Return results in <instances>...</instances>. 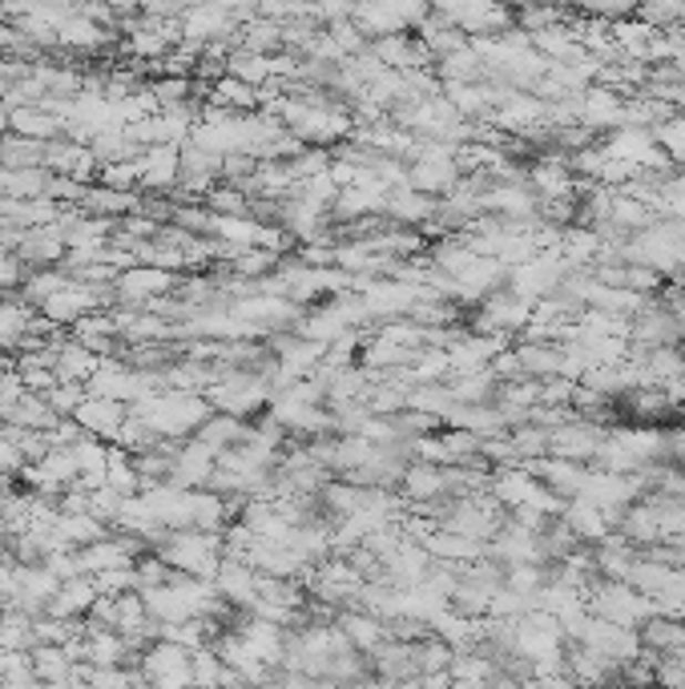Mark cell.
I'll return each mask as SVG.
<instances>
[{"label":"cell","mask_w":685,"mask_h":689,"mask_svg":"<svg viewBox=\"0 0 685 689\" xmlns=\"http://www.w3.org/2000/svg\"><path fill=\"white\" fill-rule=\"evenodd\" d=\"M130 415L157 440H177V435L198 432L202 423L211 420V403L190 391H170V395H150V400L133 403Z\"/></svg>","instance_id":"cell-1"},{"label":"cell","mask_w":685,"mask_h":689,"mask_svg":"<svg viewBox=\"0 0 685 689\" xmlns=\"http://www.w3.org/2000/svg\"><path fill=\"white\" fill-rule=\"evenodd\" d=\"M157 556L166 561L174 573L194 580H214L222 568V536L218 533H170Z\"/></svg>","instance_id":"cell-2"},{"label":"cell","mask_w":685,"mask_h":689,"mask_svg":"<svg viewBox=\"0 0 685 689\" xmlns=\"http://www.w3.org/2000/svg\"><path fill=\"white\" fill-rule=\"evenodd\" d=\"M177 282L174 270H157V267H133L125 270V275H117V282H113V295L122 302H142V307H150V302L157 299V295H166L170 287Z\"/></svg>","instance_id":"cell-3"},{"label":"cell","mask_w":685,"mask_h":689,"mask_svg":"<svg viewBox=\"0 0 685 689\" xmlns=\"http://www.w3.org/2000/svg\"><path fill=\"white\" fill-rule=\"evenodd\" d=\"M125 420H130V408H125V403L98 400V395H89L78 408V415H73V423H78L85 435H93V440H117Z\"/></svg>","instance_id":"cell-4"},{"label":"cell","mask_w":685,"mask_h":689,"mask_svg":"<svg viewBox=\"0 0 685 689\" xmlns=\"http://www.w3.org/2000/svg\"><path fill=\"white\" fill-rule=\"evenodd\" d=\"M98 605V585L93 577H78V580H65L57 597L49 600V609L44 617H57V621H78V617H89V609Z\"/></svg>","instance_id":"cell-5"},{"label":"cell","mask_w":685,"mask_h":689,"mask_svg":"<svg viewBox=\"0 0 685 689\" xmlns=\"http://www.w3.org/2000/svg\"><path fill=\"white\" fill-rule=\"evenodd\" d=\"M81 645H85V666L93 669H113L122 666V661H130L133 649L125 645L122 634H113V629H101V625H89L85 637H81Z\"/></svg>","instance_id":"cell-6"},{"label":"cell","mask_w":685,"mask_h":689,"mask_svg":"<svg viewBox=\"0 0 685 689\" xmlns=\"http://www.w3.org/2000/svg\"><path fill=\"white\" fill-rule=\"evenodd\" d=\"M29 661H33V678L44 681V686H69L73 673H78V666L65 654V645H33Z\"/></svg>","instance_id":"cell-7"},{"label":"cell","mask_w":685,"mask_h":689,"mask_svg":"<svg viewBox=\"0 0 685 689\" xmlns=\"http://www.w3.org/2000/svg\"><path fill=\"white\" fill-rule=\"evenodd\" d=\"M343 629V637L351 641V649H359L364 657H371L379 649V645L387 641V629L379 617H371V613H343L339 621H335Z\"/></svg>","instance_id":"cell-8"},{"label":"cell","mask_w":685,"mask_h":689,"mask_svg":"<svg viewBox=\"0 0 685 689\" xmlns=\"http://www.w3.org/2000/svg\"><path fill=\"white\" fill-rule=\"evenodd\" d=\"M642 637L650 649H657L662 657H677L685 654V625L677 621V617H650V621L642 625Z\"/></svg>","instance_id":"cell-9"},{"label":"cell","mask_w":685,"mask_h":689,"mask_svg":"<svg viewBox=\"0 0 685 689\" xmlns=\"http://www.w3.org/2000/svg\"><path fill=\"white\" fill-rule=\"evenodd\" d=\"M231 17L234 12H226V9H186L182 12V37H190V41H202V37H226V33H234Z\"/></svg>","instance_id":"cell-10"},{"label":"cell","mask_w":685,"mask_h":689,"mask_svg":"<svg viewBox=\"0 0 685 689\" xmlns=\"http://www.w3.org/2000/svg\"><path fill=\"white\" fill-rule=\"evenodd\" d=\"M33 645V617H24L17 609L0 613V654H29Z\"/></svg>","instance_id":"cell-11"},{"label":"cell","mask_w":685,"mask_h":689,"mask_svg":"<svg viewBox=\"0 0 685 689\" xmlns=\"http://www.w3.org/2000/svg\"><path fill=\"white\" fill-rule=\"evenodd\" d=\"M49 174L44 169H0V189L9 198H44L49 194Z\"/></svg>","instance_id":"cell-12"},{"label":"cell","mask_w":685,"mask_h":689,"mask_svg":"<svg viewBox=\"0 0 685 689\" xmlns=\"http://www.w3.org/2000/svg\"><path fill=\"white\" fill-rule=\"evenodd\" d=\"M9 130H17V137H29V142H44V137H57L61 122L49 110H12Z\"/></svg>","instance_id":"cell-13"},{"label":"cell","mask_w":685,"mask_h":689,"mask_svg":"<svg viewBox=\"0 0 685 689\" xmlns=\"http://www.w3.org/2000/svg\"><path fill=\"white\" fill-rule=\"evenodd\" d=\"M448 472H440L436 464H420L411 467V472H403V492H408L411 501H431V496H440L443 489H448Z\"/></svg>","instance_id":"cell-14"},{"label":"cell","mask_w":685,"mask_h":689,"mask_svg":"<svg viewBox=\"0 0 685 689\" xmlns=\"http://www.w3.org/2000/svg\"><path fill=\"white\" fill-rule=\"evenodd\" d=\"M384 210L391 214V218H399V223H423V218L436 210V202L416 194V189H399V194L384 198Z\"/></svg>","instance_id":"cell-15"},{"label":"cell","mask_w":685,"mask_h":689,"mask_svg":"<svg viewBox=\"0 0 685 689\" xmlns=\"http://www.w3.org/2000/svg\"><path fill=\"white\" fill-rule=\"evenodd\" d=\"M428 553L440 556V561H480V548H476V541H468V536H460V533L431 536Z\"/></svg>","instance_id":"cell-16"},{"label":"cell","mask_w":685,"mask_h":689,"mask_svg":"<svg viewBox=\"0 0 685 689\" xmlns=\"http://www.w3.org/2000/svg\"><path fill=\"white\" fill-rule=\"evenodd\" d=\"M258 97V90H251V85H243V81L234 78H222L218 90H214V105H234V110H251Z\"/></svg>","instance_id":"cell-17"},{"label":"cell","mask_w":685,"mask_h":689,"mask_svg":"<svg viewBox=\"0 0 685 689\" xmlns=\"http://www.w3.org/2000/svg\"><path fill=\"white\" fill-rule=\"evenodd\" d=\"M57 41H65V45H98V41H105V29H98V24L89 21H61L57 24Z\"/></svg>","instance_id":"cell-18"},{"label":"cell","mask_w":685,"mask_h":689,"mask_svg":"<svg viewBox=\"0 0 685 689\" xmlns=\"http://www.w3.org/2000/svg\"><path fill=\"white\" fill-rule=\"evenodd\" d=\"M275 267H278V255H270V250H246L243 258H234L238 275H266V270Z\"/></svg>","instance_id":"cell-19"},{"label":"cell","mask_w":685,"mask_h":689,"mask_svg":"<svg viewBox=\"0 0 685 689\" xmlns=\"http://www.w3.org/2000/svg\"><path fill=\"white\" fill-rule=\"evenodd\" d=\"M21 467H24V456L9 444V440H4V435H0V476H9V472H21Z\"/></svg>","instance_id":"cell-20"},{"label":"cell","mask_w":685,"mask_h":689,"mask_svg":"<svg viewBox=\"0 0 685 689\" xmlns=\"http://www.w3.org/2000/svg\"><path fill=\"white\" fill-rule=\"evenodd\" d=\"M12 376V363H9V359H4V356H0V383H4V379H9Z\"/></svg>","instance_id":"cell-21"},{"label":"cell","mask_w":685,"mask_h":689,"mask_svg":"<svg viewBox=\"0 0 685 689\" xmlns=\"http://www.w3.org/2000/svg\"><path fill=\"white\" fill-rule=\"evenodd\" d=\"M9 105H0V130H9Z\"/></svg>","instance_id":"cell-22"}]
</instances>
